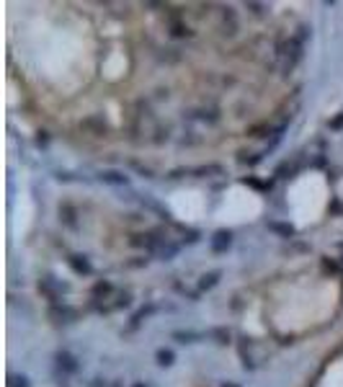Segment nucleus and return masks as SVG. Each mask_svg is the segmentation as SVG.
I'll list each match as a JSON object with an SVG mask.
<instances>
[{
    "label": "nucleus",
    "instance_id": "nucleus-19",
    "mask_svg": "<svg viewBox=\"0 0 343 387\" xmlns=\"http://www.w3.org/2000/svg\"><path fill=\"white\" fill-rule=\"evenodd\" d=\"M340 127H343V114H338V116L330 121V129H340Z\"/></svg>",
    "mask_w": 343,
    "mask_h": 387
},
{
    "label": "nucleus",
    "instance_id": "nucleus-1",
    "mask_svg": "<svg viewBox=\"0 0 343 387\" xmlns=\"http://www.w3.org/2000/svg\"><path fill=\"white\" fill-rule=\"evenodd\" d=\"M299 60H302V42L297 37L276 42V62H279L281 73H292L299 65Z\"/></svg>",
    "mask_w": 343,
    "mask_h": 387
},
{
    "label": "nucleus",
    "instance_id": "nucleus-12",
    "mask_svg": "<svg viewBox=\"0 0 343 387\" xmlns=\"http://www.w3.org/2000/svg\"><path fill=\"white\" fill-rule=\"evenodd\" d=\"M217 282H220V271H209V274H204V276H202L199 289H202V292H204V289H212Z\"/></svg>",
    "mask_w": 343,
    "mask_h": 387
},
{
    "label": "nucleus",
    "instance_id": "nucleus-5",
    "mask_svg": "<svg viewBox=\"0 0 343 387\" xmlns=\"http://www.w3.org/2000/svg\"><path fill=\"white\" fill-rule=\"evenodd\" d=\"M80 129L91 132L93 137H103V134H106V121H103V119H98V116H88V119H83V121H80Z\"/></svg>",
    "mask_w": 343,
    "mask_h": 387
},
{
    "label": "nucleus",
    "instance_id": "nucleus-3",
    "mask_svg": "<svg viewBox=\"0 0 343 387\" xmlns=\"http://www.w3.org/2000/svg\"><path fill=\"white\" fill-rule=\"evenodd\" d=\"M209 245H212V253H227L230 245H232V233L230 230H217L212 235Z\"/></svg>",
    "mask_w": 343,
    "mask_h": 387
},
{
    "label": "nucleus",
    "instance_id": "nucleus-18",
    "mask_svg": "<svg viewBox=\"0 0 343 387\" xmlns=\"http://www.w3.org/2000/svg\"><path fill=\"white\" fill-rule=\"evenodd\" d=\"M173 338H178L181 343H191V341L196 338V333H184V330H176V333H173Z\"/></svg>",
    "mask_w": 343,
    "mask_h": 387
},
{
    "label": "nucleus",
    "instance_id": "nucleus-11",
    "mask_svg": "<svg viewBox=\"0 0 343 387\" xmlns=\"http://www.w3.org/2000/svg\"><path fill=\"white\" fill-rule=\"evenodd\" d=\"M268 230H274V233L281 235V238H292V235H294V227H292V225H284V222H268Z\"/></svg>",
    "mask_w": 343,
    "mask_h": 387
},
{
    "label": "nucleus",
    "instance_id": "nucleus-10",
    "mask_svg": "<svg viewBox=\"0 0 343 387\" xmlns=\"http://www.w3.org/2000/svg\"><path fill=\"white\" fill-rule=\"evenodd\" d=\"M52 318H57V320H65V323H70V320H75V318H78V310H73V307H60V305H55V307H52Z\"/></svg>",
    "mask_w": 343,
    "mask_h": 387
},
{
    "label": "nucleus",
    "instance_id": "nucleus-2",
    "mask_svg": "<svg viewBox=\"0 0 343 387\" xmlns=\"http://www.w3.org/2000/svg\"><path fill=\"white\" fill-rule=\"evenodd\" d=\"M176 253H178V243H173L170 238H160V240H157V245H155V251H152V256H157L160 261H170V258H176Z\"/></svg>",
    "mask_w": 343,
    "mask_h": 387
},
{
    "label": "nucleus",
    "instance_id": "nucleus-17",
    "mask_svg": "<svg viewBox=\"0 0 343 387\" xmlns=\"http://www.w3.org/2000/svg\"><path fill=\"white\" fill-rule=\"evenodd\" d=\"M62 212H65V222H67L70 227H75V212H73V207L65 204V207H60V215H62Z\"/></svg>",
    "mask_w": 343,
    "mask_h": 387
},
{
    "label": "nucleus",
    "instance_id": "nucleus-15",
    "mask_svg": "<svg viewBox=\"0 0 343 387\" xmlns=\"http://www.w3.org/2000/svg\"><path fill=\"white\" fill-rule=\"evenodd\" d=\"M191 173H196V175H212V173H217L220 175L225 170H222V165H202V168H194Z\"/></svg>",
    "mask_w": 343,
    "mask_h": 387
},
{
    "label": "nucleus",
    "instance_id": "nucleus-6",
    "mask_svg": "<svg viewBox=\"0 0 343 387\" xmlns=\"http://www.w3.org/2000/svg\"><path fill=\"white\" fill-rule=\"evenodd\" d=\"M57 366H60L65 374H75V372L80 369L78 359H75L70 351H60V354H57Z\"/></svg>",
    "mask_w": 343,
    "mask_h": 387
},
{
    "label": "nucleus",
    "instance_id": "nucleus-9",
    "mask_svg": "<svg viewBox=\"0 0 343 387\" xmlns=\"http://www.w3.org/2000/svg\"><path fill=\"white\" fill-rule=\"evenodd\" d=\"M194 31L184 24V21H178V19H173L170 21V37H176V39H184V37H191Z\"/></svg>",
    "mask_w": 343,
    "mask_h": 387
},
{
    "label": "nucleus",
    "instance_id": "nucleus-8",
    "mask_svg": "<svg viewBox=\"0 0 343 387\" xmlns=\"http://www.w3.org/2000/svg\"><path fill=\"white\" fill-rule=\"evenodd\" d=\"M67 261H70V266H73L75 274H83V276H91V274H93V266H91V261H88L85 256H70Z\"/></svg>",
    "mask_w": 343,
    "mask_h": 387
},
{
    "label": "nucleus",
    "instance_id": "nucleus-16",
    "mask_svg": "<svg viewBox=\"0 0 343 387\" xmlns=\"http://www.w3.org/2000/svg\"><path fill=\"white\" fill-rule=\"evenodd\" d=\"M8 387H29V379H26V377H19V374H11V377H8Z\"/></svg>",
    "mask_w": 343,
    "mask_h": 387
},
{
    "label": "nucleus",
    "instance_id": "nucleus-20",
    "mask_svg": "<svg viewBox=\"0 0 343 387\" xmlns=\"http://www.w3.org/2000/svg\"><path fill=\"white\" fill-rule=\"evenodd\" d=\"M47 139H49V137H47V132H39V137H37V145H39V147H44V145H47Z\"/></svg>",
    "mask_w": 343,
    "mask_h": 387
},
{
    "label": "nucleus",
    "instance_id": "nucleus-14",
    "mask_svg": "<svg viewBox=\"0 0 343 387\" xmlns=\"http://www.w3.org/2000/svg\"><path fill=\"white\" fill-rule=\"evenodd\" d=\"M155 359H157L160 366H170V364H173V351H170V348H160L155 354Z\"/></svg>",
    "mask_w": 343,
    "mask_h": 387
},
{
    "label": "nucleus",
    "instance_id": "nucleus-21",
    "mask_svg": "<svg viewBox=\"0 0 343 387\" xmlns=\"http://www.w3.org/2000/svg\"><path fill=\"white\" fill-rule=\"evenodd\" d=\"M132 387H147V384H145V382H137V384H132Z\"/></svg>",
    "mask_w": 343,
    "mask_h": 387
},
{
    "label": "nucleus",
    "instance_id": "nucleus-13",
    "mask_svg": "<svg viewBox=\"0 0 343 387\" xmlns=\"http://www.w3.org/2000/svg\"><path fill=\"white\" fill-rule=\"evenodd\" d=\"M111 292H114V287H111L109 282H96V284H93V297H96V300H98V297H109Z\"/></svg>",
    "mask_w": 343,
    "mask_h": 387
},
{
    "label": "nucleus",
    "instance_id": "nucleus-22",
    "mask_svg": "<svg viewBox=\"0 0 343 387\" xmlns=\"http://www.w3.org/2000/svg\"><path fill=\"white\" fill-rule=\"evenodd\" d=\"M225 387H238V384H225Z\"/></svg>",
    "mask_w": 343,
    "mask_h": 387
},
{
    "label": "nucleus",
    "instance_id": "nucleus-4",
    "mask_svg": "<svg viewBox=\"0 0 343 387\" xmlns=\"http://www.w3.org/2000/svg\"><path fill=\"white\" fill-rule=\"evenodd\" d=\"M67 287H60L52 276H47V279H42L39 282V292L44 294V297H49L52 302H60V292H65Z\"/></svg>",
    "mask_w": 343,
    "mask_h": 387
},
{
    "label": "nucleus",
    "instance_id": "nucleus-7",
    "mask_svg": "<svg viewBox=\"0 0 343 387\" xmlns=\"http://www.w3.org/2000/svg\"><path fill=\"white\" fill-rule=\"evenodd\" d=\"M98 178H101L103 183H111V186H127V183H129L127 173H121V170H114V168H109V170H101V173H98Z\"/></svg>",
    "mask_w": 343,
    "mask_h": 387
}]
</instances>
